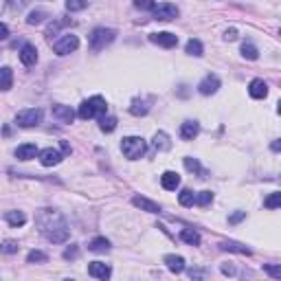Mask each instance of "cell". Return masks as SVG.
Returning a JSON list of instances; mask_svg holds the SVG:
<instances>
[{"label":"cell","mask_w":281,"mask_h":281,"mask_svg":"<svg viewBox=\"0 0 281 281\" xmlns=\"http://www.w3.org/2000/svg\"><path fill=\"white\" fill-rule=\"evenodd\" d=\"M38 224H40V231L42 235L46 237L49 242L53 244H62L68 240V226L64 222V218L51 209H44L38 218Z\"/></svg>","instance_id":"cell-1"},{"label":"cell","mask_w":281,"mask_h":281,"mask_svg":"<svg viewBox=\"0 0 281 281\" xmlns=\"http://www.w3.org/2000/svg\"><path fill=\"white\" fill-rule=\"evenodd\" d=\"M106 99L104 97H90V99H86L83 104L79 106V110H77V117L83 119V121H88V119H92V117H101V115H106Z\"/></svg>","instance_id":"cell-2"},{"label":"cell","mask_w":281,"mask_h":281,"mask_svg":"<svg viewBox=\"0 0 281 281\" xmlns=\"http://www.w3.org/2000/svg\"><path fill=\"white\" fill-rule=\"evenodd\" d=\"M121 149H123L125 158H130V160H136V158H141L143 154H145V149H147V143L143 141L141 136H125V139L121 141Z\"/></svg>","instance_id":"cell-3"},{"label":"cell","mask_w":281,"mask_h":281,"mask_svg":"<svg viewBox=\"0 0 281 281\" xmlns=\"http://www.w3.org/2000/svg\"><path fill=\"white\" fill-rule=\"evenodd\" d=\"M117 38V31L115 29H106V27H99L95 29L92 35H90V49L92 51H104L108 44H112Z\"/></svg>","instance_id":"cell-4"},{"label":"cell","mask_w":281,"mask_h":281,"mask_svg":"<svg viewBox=\"0 0 281 281\" xmlns=\"http://www.w3.org/2000/svg\"><path fill=\"white\" fill-rule=\"evenodd\" d=\"M42 117H44V112L40 108H27V110H20L16 115V125H20V128H35V125L42 123Z\"/></svg>","instance_id":"cell-5"},{"label":"cell","mask_w":281,"mask_h":281,"mask_svg":"<svg viewBox=\"0 0 281 281\" xmlns=\"http://www.w3.org/2000/svg\"><path fill=\"white\" fill-rule=\"evenodd\" d=\"M77 46H79V38H77V35H70V33L62 35L59 40L53 42V51H55L57 55H68V53L77 51Z\"/></svg>","instance_id":"cell-6"},{"label":"cell","mask_w":281,"mask_h":281,"mask_svg":"<svg viewBox=\"0 0 281 281\" xmlns=\"http://www.w3.org/2000/svg\"><path fill=\"white\" fill-rule=\"evenodd\" d=\"M154 18L160 20V22L176 20V18H178V7H176V5H169V3L158 5V7H154Z\"/></svg>","instance_id":"cell-7"},{"label":"cell","mask_w":281,"mask_h":281,"mask_svg":"<svg viewBox=\"0 0 281 281\" xmlns=\"http://www.w3.org/2000/svg\"><path fill=\"white\" fill-rule=\"evenodd\" d=\"M149 42L163 46V49H174V46L178 44V35L169 33V31H160V33H152V35H149Z\"/></svg>","instance_id":"cell-8"},{"label":"cell","mask_w":281,"mask_h":281,"mask_svg":"<svg viewBox=\"0 0 281 281\" xmlns=\"http://www.w3.org/2000/svg\"><path fill=\"white\" fill-rule=\"evenodd\" d=\"M38 156H40V163L44 165V167H53V165L62 163L64 152H59V149H53V147H46V149H42Z\"/></svg>","instance_id":"cell-9"},{"label":"cell","mask_w":281,"mask_h":281,"mask_svg":"<svg viewBox=\"0 0 281 281\" xmlns=\"http://www.w3.org/2000/svg\"><path fill=\"white\" fill-rule=\"evenodd\" d=\"M88 274L95 279H101V281H106V279H110V274H112V268L104 264V261H92L90 266H88Z\"/></svg>","instance_id":"cell-10"},{"label":"cell","mask_w":281,"mask_h":281,"mask_svg":"<svg viewBox=\"0 0 281 281\" xmlns=\"http://www.w3.org/2000/svg\"><path fill=\"white\" fill-rule=\"evenodd\" d=\"M218 88H220V79L215 75H207L205 79L198 83V92L205 95V97H209V95H215V92H218Z\"/></svg>","instance_id":"cell-11"},{"label":"cell","mask_w":281,"mask_h":281,"mask_svg":"<svg viewBox=\"0 0 281 281\" xmlns=\"http://www.w3.org/2000/svg\"><path fill=\"white\" fill-rule=\"evenodd\" d=\"M53 119H57L59 123H73V119H75V112L70 110V106H53Z\"/></svg>","instance_id":"cell-12"},{"label":"cell","mask_w":281,"mask_h":281,"mask_svg":"<svg viewBox=\"0 0 281 281\" xmlns=\"http://www.w3.org/2000/svg\"><path fill=\"white\" fill-rule=\"evenodd\" d=\"M20 62L25 64V66H33V64L38 62V49H35L33 44H25L20 49Z\"/></svg>","instance_id":"cell-13"},{"label":"cell","mask_w":281,"mask_h":281,"mask_svg":"<svg viewBox=\"0 0 281 281\" xmlns=\"http://www.w3.org/2000/svg\"><path fill=\"white\" fill-rule=\"evenodd\" d=\"M198 132H200L198 121H184L180 125V139L182 141H194L196 136H198Z\"/></svg>","instance_id":"cell-14"},{"label":"cell","mask_w":281,"mask_h":281,"mask_svg":"<svg viewBox=\"0 0 281 281\" xmlns=\"http://www.w3.org/2000/svg\"><path fill=\"white\" fill-rule=\"evenodd\" d=\"M248 95L253 99H264L268 95V83L264 79H253L250 86H248Z\"/></svg>","instance_id":"cell-15"},{"label":"cell","mask_w":281,"mask_h":281,"mask_svg":"<svg viewBox=\"0 0 281 281\" xmlns=\"http://www.w3.org/2000/svg\"><path fill=\"white\" fill-rule=\"evenodd\" d=\"M160 184H163V189H167V191H176L180 187V176H178L176 171H165V174L160 176Z\"/></svg>","instance_id":"cell-16"},{"label":"cell","mask_w":281,"mask_h":281,"mask_svg":"<svg viewBox=\"0 0 281 281\" xmlns=\"http://www.w3.org/2000/svg\"><path fill=\"white\" fill-rule=\"evenodd\" d=\"M38 147L33 145V143H25V145H20L16 149V158L18 160H31V158H35L38 156Z\"/></svg>","instance_id":"cell-17"},{"label":"cell","mask_w":281,"mask_h":281,"mask_svg":"<svg viewBox=\"0 0 281 281\" xmlns=\"http://www.w3.org/2000/svg\"><path fill=\"white\" fill-rule=\"evenodd\" d=\"M132 205L139 207V209H143V211H147V213H160V207L156 205V202L143 198V196H134V198H132Z\"/></svg>","instance_id":"cell-18"},{"label":"cell","mask_w":281,"mask_h":281,"mask_svg":"<svg viewBox=\"0 0 281 281\" xmlns=\"http://www.w3.org/2000/svg\"><path fill=\"white\" fill-rule=\"evenodd\" d=\"M163 261L167 264V268H169L171 272H176V274H180L184 270V259L180 255H165Z\"/></svg>","instance_id":"cell-19"},{"label":"cell","mask_w":281,"mask_h":281,"mask_svg":"<svg viewBox=\"0 0 281 281\" xmlns=\"http://www.w3.org/2000/svg\"><path fill=\"white\" fill-rule=\"evenodd\" d=\"M11 86H14V70L3 66L0 68V90H11Z\"/></svg>","instance_id":"cell-20"},{"label":"cell","mask_w":281,"mask_h":281,"mask_svg":"<svg viewBox=\"0 0 281 281\" xmlns=\"http://www.w3.org/2000/svg\"><path fill=\"white\" fill-rule=\"evenodd\" d=\"M180 240L189 246H200V233L194 229H182L180 231Z\"/></svg>","instance_id":"cell-21"},{"label":"cell","mask_w":281,"mask_h":281,"mask_svg":"<svg viewBox=\"0 0 281 281\" xmlns=\"http://www.w3.org/2000/svg\"><path fill=\"white\" fill-rule=\"evenodd\" d=\"M5 220L14 226V229H18V226H25V222H27V215L22 213V211H7L5 213Z\"/></svg>","instance_id":"cell-22"},{"label":"cell","mask_w":281,"mask_h":281,"mask_svg":"<svg viewBox=\"0 0 281 281\" xmlns=\"http://www.w3.org/2000/svg\"><path fill=\"white\" fill-rule=\"evenodd\" d=\"M99 128H101V132H106V134L115 132V130H117V117L101 115L99 117Z\"/></svg>","instance_id":"cell-23"},{"label":"cell","mask_w":281,"mask_h":281,"mask_svg":"<svg viewBox=\"0 0 281 281\" xmlns=\"http://www.w3.org/2000/svg\"><path fill=\"white\" fill-rule=\"evenodd\" d=\"M184 167L191 171V174H198L200 178H207V169H202L200 167V163H198V158H191V156H187L184 158Z\"/></svg>","instance_id":"cell-24"},{"label":"cell","mask_w":281,"mask_h":281,"mask_svg":"<svg viewBox=\"0 0 281 281\" xmlns=\"http://www.w3.org/2000/svg\"><path fill=\"white\" fill-rule=\"evenodd\" d=\"M108 248H110V242H108L106 237H95V240L88 244V250H92V253H106Z\"/></svg>","instance_id":"cell-25"},{"label":"cell","mask_w":281,"mask_h":281,"mask_svg":"<svg viewBox=\"0 0 281 281\" xmlns=\"http://www.w3.org/2000/svg\"><path fill=\"white\" fill-rule=\"evenodd\" d=\"M154 147H156L158 152H165V149H169L171 147L169 136H167L165 132H156V134H154Z\"/></svg>","instance_id":"cell-26"},{"label":"cell","mask_w":281,"mask_h":281,"mask_svg":"<svg viewBox=\"0 0 281 281\" xmlns=\"http://www.w3.org/2000/svg\"><path fill=\"white\" fill-rule=\"evenodd\" d=\"M187 55H194V57H200L202 53H205V46H202V42L200 40H189L187 42Z\"/></svg>","instance_id":"cell-27"},{"label":"cell","mask_w":281,"mask_h":281,"mask_svg":"<svg viewBox=\"0 0 281 281\" xmlns=\"http://www.w3.org/2000/svg\"><path fill=\"white\" fill-rule=\"evenodd\" d=\"M220 248L222 250H233V253H240V255H250V248L242 246V244H237V242H222L220 244Z\"/></svg>","instance_id":"cell-28"},{"label":"cell","mask_w":281,"mask_h":281,"mask_svg":"<svg viewBox=\"0 0 281 281\" xmlns=\"http://www.w3.org/2000/svg\"><path fill=\"white\" fill-rule=\"evenodd\" d=\"M130 112H132L134 117H143V115H147L149 112V106L145 104V101H141V99H134L132 106H130Z\"/></svg>","instance_id":"cell-29"},{"label":"cell","mask_w":281,"mask_h":281,"mask_svg":"<svg viewBox=\"0 0 281 281\" xmlns=\"http://www.w3.org/2000/svg\"><path fill=\"white\" fill-rule=\"evenodd\" d=\"M66 25H73V22H70V20H55V22H51V25L46 27V38L53 40V35H57L59 29L66 27Z\"/></svg>","instance_id":"cell-30"},{"label":"cell","mask_w":281,"mask_h":281,"mask_svg":"<svg viewBox=\"0 0 281 281\" xmlns=\"http://www.w3.org/2000/svg\"><path fill=\"white\" fill-rule=\"evenodd\" d=\"M211 202H213V194H211V191H200V194H196L194 205H198V207H209Z\"/></svg>","instance_id":"cell-31"},{"label":"cell","mask_w":281,"mask_h":281,"mask_svg":"<svg viewBox=\"0 0 281 281\" xmlns=\"http://www.w3.org/2000/svg\"><path fill=\"white\" fill-rule=\"evenodd\" d=\"M194 200H196V194L191 189H182L180 196H178V202H180L182 207H194Z\"/></svg>","instance_id":"cell-32"},{"label":"cell","mask_w":281,"mask_h":281,"mask_svg":"<svg viewBox=\"0 0 281 281\" xmlns=\"http://www.w3.org/2000/svg\"><path fill=\"white\" fill-rule=\"evenodd\" d=\"M242 55L246 59H257L259 57V51H257V46H253L250 42H244L242 44Z\"/></svg>","instance_id":"cell-33"},{"label":"cell","mask_w":281,"mask_h":281,"mask_svg":"<svg viewBox=\"0 0 281 281\" xmlns=\"http://www.w3.org/2000/svg\"><path fill=\"white\" fill-rule=\"evenodd\" d=\"M46 259H49V257H46V253H42V250H31V253L27 255L29 264H44Z\"/></svg>","instance_id":"cell-34"},{"label":"cell","mask_w":281,"mask_h":281,"mask_svg":"<svg viewBox=\"0 0 281 281\" xmlns=\"http://www.w3.org/2000/svg\"><path fill=\"white\" fill-rule=\"evenodd\" d=\"M46 18V11H42V9H38V11H31L29 14V18H27V25H31V27H35V25H40L42 20Z\"/></svg>","instance_id":"cell-35"},{"label":"cell","mask_w":281,"mask_h":281,"mask_svg":"<svg viewBox=\"0 0 281 281\" xmlns=\"http://www.w3.org/2000/svg\"><path fill=\"white\" fill-rule=\"evenodd\" d=\"M18 242H14V240H5L3 244H0V253H5V255H14V253H18Z\"/></svg>","instance_id":"cell-36"},{"label":"cell","mask_w":281,"mask_h":281,"mask_svg":"<svg viewBox=\"0 0 281 281\" xmlns=\"http://www.w3.org/2000/svg\"><path fill=\"white\" fill-rule=\"evenodd\" d=\"M264 207L266 209H279L281 207V194H270L264 200Z\"/></svg>","instance_id":"cell-37"},{"label":"cell","mask_w":281,"mask_h":281,"mask_svg":"<svg viewBox=\"0 0 281 281\" xmlns=\"http://www.w3.org/2000/svg\"><path fill=\"white\" fill-rule=\"evenodd\" d=\"M86 7H88V0H66L68 11H83Z\"/></svg>","instance_id":"cell-38"},{"label":"cell","mask_w":281,"mask_h":281,"mask_svg":"<svg viewBox=\"0 0 281 281\" xmlns=\"http://www.w3.org/2000/svg\"><path fill=\"white\" fill-rule=\"evenodd\" d=\"M134 7L141 9V11H154V0H134Z\"/></svg>","instance_id":"cell-39"},{"label":"cell","mask_w":281,"mask_h":281,"mask_svg":"<svg viewBox=\"0 0 281 281\" xmlns=\"http://www.w3.org/2000/svg\"><path fill=\"white\" fill-rule=\"evenodd\" d=\"M79 257V248H77V244H70V246L64 250V259H77Z\"/></svg>","instance_id":"cell-40"},{"label":"cell","mask_w":281,"mask_h":281,"mask_svg":"<svg viewBox=\"0 0 281 281\" xmlns=\"http://www.w3.org/2000/svg\"><path fill=\"white\" fill-rule=\"evenodd\" d=\"M264 270L270 274V277H274V279H281V266H274V264H266L264 266Z\"/></svg>","instance_id":"cell-41"},{"label":"cell","mask_w":281,"mask_h":281,"mask_svg":"<svg viewBox=\"0 0 281 281\" xmlns=\"http://www.w3.org/2000/svg\"><path fill=\"white\" fill-rule=\"evenodd\" d=\"M244 218H246V211H237V213H233L229 218V224H237V222H242Z\"/></svg>","instance_id":"cell-42"},{"label":"cell","mask_w":281,"mask_h":281,"mask_svg":"<svg viewBox=\"0 0 281 281\" xmlns=\"http://www.w3.org/2000/svg\"><path fill=\"white\" fill-rule=\"evenodd\" d=\"M7 38H9V27L5 25V22H0V42L7 40Z\"/></svg>","instance_id":"cell-43"},{"label":"cell","mask_w":281,"mask_h":281,"mask_svg":"<svg viewBox=\"0 0 281 281\" xmlns=\"http://www.w3.org/2000/svg\"><path fill=\"white\" fill-rule=\"evenodd\" d=\"M224 40H229V42L237 40V31H235V29H226V33H224Z\"/></svg>","instance_id":"cell-44"},{"label":"cell","mask_w":281,"mask_h":281,"mask_svg":"<svg viewBox=\"0 0 281 281\" xmlns=\"http://www.w3.org/2000/svg\"><path fill=\"white\" fill-rule=\"evenodd\" d=\"M222 272L226 274V277H233V274H235V268H233L231 264H224L222 266Z\"/></svg>","instance_id":"cell-45"},{"label":"cell","mask_w":281,"mask_h":281,"mask_svg":"<svg viewBox=\"0 0 281 281\" xmlns=\"http://www.w3.org/2000/svg\"><path fill=\"white\" fill-rule=\"evenodd\" d=\"M9 5H11L14 9H22V7L27 5V0H9Z\"/></svg>","instance_id":"cell-46"},{"label":"cell","mask_w":281,"mask_h":281,"mask_svg":"<svg viewBox=\"0 0 281 281\" xmlns=\"http://www.w3.org/2000/svg\"><path fill=\"white\" fill-rule=\"evenodd\" d=\"M59 145H62V152H64V154H70V145H68V141H59Z\"/></svg>","instance_id":"cell-47"},{"label":"cell","mask_w":281,"mask_h":281,"mask_svg":"<svg viewBox=\"0 0 281 281\" xmlns=\"http://www.w3.org/2000/svg\"><path fill=\"white\" fill-rule=\"evenodd\" d=\"M189 274H191V277H205V272H202V270H191Z\"/></svg>","instance_id":"cell-48"}]
</instances>
